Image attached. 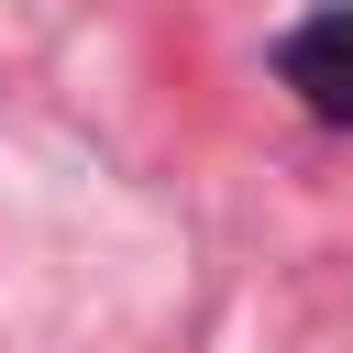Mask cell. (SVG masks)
<instances>
[{"label":"cell","instance_id":"cell-1","mask_svg":"<svg viewBox=\"0 0 353 353\" xmlns=\"http://www.w3.org/2000/svg\"><path fill=\"white\" fill-rule=\"evenodd\" d=\"M276 77L298 88V110H309V121L353 132V0H320L309 22H287V44H276Z\"/></svg>","mask_w":353,"mask_h":353}]
</instances>
